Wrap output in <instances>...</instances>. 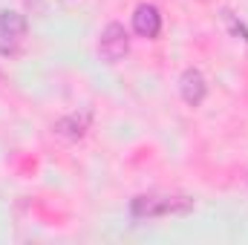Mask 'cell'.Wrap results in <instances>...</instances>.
<instances>
[{"mask_svg": "<svg viewBox=\"0 0 248 245\" xmlns=\"http://www.w3.org/2000/svg\"><path fill=\"white\" fill-rule=\"evenodd\" d=\"M179 92H182V101H185L187 107H199L208 98V81H205V75L196 66H187L185 72H182Z\"/></svg>", "mask_w": 248, "mask_h": 245, "instance_id": "cell-5", "label": "cell"}, {"mask_svg": "<svg viewBox=\"0 0 248 245\" xmlns=\"http://www.w3.org/2000/svg\"><path fill=\"white\" fill-rule=\"evenodd\" d=\"M193 211V199L187 196H165V193H141L130 202V216L139 222L165 219V216H185Z\"/></svg>", "mask_w": 248, "mask_h": 245, "instance_id": "cell-1", "label": "cell"}, {"mask_svg": "<svg viewBox=\"0 0 248 245\" xmlns=\"http://www.w3.org/2000/svg\"><path fill=\"white\" fill-rule=\"evenodd\" d=\"M133 29H136L139 38L156 41V38L162 35V12H159L153 3L136 6V12H133Z\"/></svg>", "mask_w": 248, "mask_h": 245, "instance_id": "cell-4", "label": "cell"}, {"mask_svg": "<svg viewBox=\"0 0 248 245\" xmlns=\"http://www.w3.org/2000/svg\"><path fill=\"white\" fill-rule=\"evenodd\" d=\"M127 52H130V35H127V29L119 20L107 23L101 29V35H98V55H101V61L119 63Z\"/></svg>", "mask_w": 248, "mask_h": 245, "instance_id": "cell-2", "label": "cell"}, {"mask_svg": "<svg viewBox=\"0 0 248 245\" xmlns=\"http://www.w3.org/2000/svg\"><path fill=\"white\" fill-rule=\"evenodd\" d=\"M90 122H93V113L90 110H81V113H69V116L58 119V122L52 124V130H55V136H61L66 141H78V138L87 136Z\"/></svg>", "mask_w": 248, "mask_h": 245, "instance_id": "cell-6", "label": "cell"}, {"mask_svg": "<svg viewBox=\"0 0 248 245\" xmlns=\"http://www.w3.org/2000/svg\"><path fill=\"white\" fill-rule=\"evenodd\" d=\"M222 15H225V23L231 26V32H234V35H240V38L248 44V26H246V23H243V20H237L231 12H222Z\"/></svg>", "mask_w": 248, "mask_h": 245, "instance_id": "cell-7", "label": "cell"}, {"mask_svg": "<svg viewBox=\"0 0 248 245\" xmlns=\"http://www.w3.org/2000/svg\"><path fill=\"white\" fill-rule=\"evenodd\" d=\"M26 29H29V23L20 12H15V9L0 12V52L15 55L26 38Z\"/></svg>", "mask_w": 248, "mask_h": 245, "instance_id": "cell-3", "label": "cell"}]
</instances>
